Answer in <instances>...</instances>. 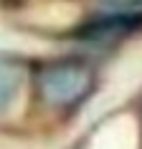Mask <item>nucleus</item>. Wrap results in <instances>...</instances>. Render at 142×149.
Masks as SVG:
<instances>
[{"mask_svg":"<svg viewBox=\"0 0 142 149\" xmlns=\"http://www.w3.org/2000/svg\"><path fill=\"white\" fill-rule=\"evenodd\" d=\"M94 71L81 61H53L38 73V94L48 106L69 109L91 94Z\"/></svg>","mask_w":142,"mask_h":149,"instance_id":"f257e3e1","label":"nucleus"},{"mask_svg":"<svg viewBox=\"0 0 142 149\" xmlns=\"http://www.w3.org/2000/svg\"><path fill=\"white\" fill-rule=\"evenodd\" d=\"M20 84H23V66L15 58L0 56V109H5L15 99Z\"/></svg>","mask_w":142,"mask_h":149,"instance_id":"f03ea898","label":"nucleus"},{"mask_svg":"<svg viewBox=\"0 0 142 149\" xmlns=\"http://www.w3.org/2000/svg\"><path fill=\"white\" fill-rule=\"evenodd\" d=\"M107 5H119V8H129V5H142V0H104Z\"/></svg>","mask_w":142,"mask_h":149,"instance_id":"7ed1b4c3","label":"nucleus"}]
</instances>
